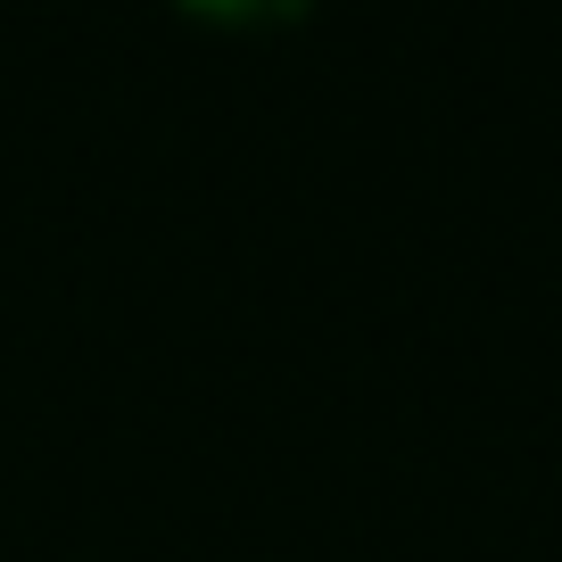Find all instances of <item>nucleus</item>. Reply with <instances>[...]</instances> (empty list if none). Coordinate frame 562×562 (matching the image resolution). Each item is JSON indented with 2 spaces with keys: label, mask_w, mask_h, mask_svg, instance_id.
<instances>
[]
</instances>
